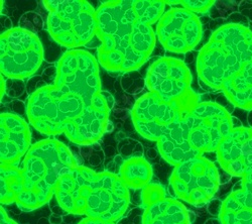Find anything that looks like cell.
I'll return each mask as SVG.
<instances>
[{"label": "cell", "mask_w": 252, "mask_h": 224, "mask_svg": "<svg viewBox=\"0 0 252 224\" xmlns=\"http://www.w3.org/2000/svg\"><path fill=\"white\" fill-rule=\"evenodd\" d=\"M98 60L84 50H70L61 57L57 65L54 86L85 99H95L103 91Z\"/></svg>", "instance_id": "cell-10"}, {"label": "cell", "mask_w": 252, "mask_h": 224, "mask_svg": "<svg viewBox=\"0 0 252 224\" xmlns=\"http://www.w3.org/2000/svg\"><path fill=\"white\" fill-rule=\"evenodd\" d=\"M165 190L159 184H149L142 189L141 192V202L144 208L149 207L150 205L155 204V203L165 198Z\"/></svg>", "instance_id": "cell-22"}, {"label": "cell", "mask_w": 252, "mask_h": 224, "mask_svg": "<svg viewBox=\"0 0 252 224\" xmlns=\"http://www.w3.org/2000/svg\"><path fill=\"white\" fill-rule=\"evenodd\" d=\"M22 19L31 22L29 25L25 26L23 29H26L32 32V31L37 32L39 29H41V27H43V19H41L40 16L35 13H27L22 17Z\"/></svg>", "instance_id": "cell-24"}, {"label": "cell", "mask_w": 252, "mask_h": 224, "mask_svg": "<svg viewBox=\"0 0 252 224\" xmlns=\"http://www.w3.org/2000/svg\"><path fill=\"white\" fill-rule=\"evenodd\" d=\"M234 128L233 118L221 105L200 102L157 142L165 161L173 166L217 152L223 138Z\"/></svg>", "instance_id": "cell-3"}, {"label": "cell", "mask_w": 252, "mask_h": 224, "mask_svg": "<svg viewBox=\"0 0 252 224\" xmlns=\"http://www.w3.org/2000/svg\"><path fill=\"white\" fill-rule=\"evenodd\" d=\"M192 109L182 103L167 102L159 96L148 92L136 100L131 118L141 136L158 141Z\"/></svg>", "instance_id": "cell-12"}, {"label": "cell", "mask_w": 252, "mask_h": 224, "mask_svg": "<svg viewBox=\"0 0 252 224\" xmlns=\"http://www.w3.org/2000/svg\"><path fill=\"white\" fill-rule=\"evenodd\" d=\"M242 188L252 193V172L242 178Z\"/></svg>", "instance_id": "cell-26"}, {"label": "cell", "mask_w": 252, "mask_h": 224, "mask_svg": "<svg viewBox=\"0 0 252 224\" xmlns=\"http://www.w3.org/2000/svg\"><path fill=\"white\" fill-rule=\"evenodd\" d=\"M129 190L116 173L96 172L86 195L84 215L115 222L128 208Z\"/></svg>", "instance_id": "cell-11"}, {"label": "cell", "mask_w": 252, "mask_h": 224, "mask_svg": "<svg viewBox=\"0 0 252 224\" xmlns=\"http://www.w3.org/2000/svg\"><path fill=\"white\" fill-rule=\"evenodd\" d=\"M220 224H252V193L244 188L233 191L222 203Z\"/></svg>", "instance_id": "cell-19"}, {"label": "cell", "mask_w": 252, "mask_h": 224, "mask_svg": "<svg viewBox=\"0 0 252 224\" xmlns=\"http://www.w3.org/2000/svg\"><path fill=\"white\" fill-rule=\"evenodd\" d=\"M165 3L171 5L181 4L184 8L198 14L207 12L214 5L215 1H213V0H203V1H201V0H183V1H165Z\"/></svg>", "instance_id": "cell-23"}, {"label": "cell", "mask_w": 252, "mask_h": 224, "mask_svg": "<svg viewBox=\"0 0 252 224\" xmlns=\"http://www.w3.org/2000/svg\"><path fill=\"white\" fill-rule=\"evenodd\" d=\"M220 167L231 176L243 178L252 172V128H234L216 152Z\"/></svg>", "instance_id": "cell-14"}, {"label": "cell", "mask_w": 252, "mask_h": 224, "mask_svg": "<svg viewBox=\"0 0 252 224\" xmlns=\"http://www.w3.org/2000/svg\"><path fill=\"white\" fill-rule=\"evenodd\" d=\"M24 192V177L22 168L2 165L0 168V202L2 205L16 203Z\"/></svg>", "instance_id": "cell-21"}, {"label": "cell", "mask_w": 252, "mask_h": 224, "mask_svg": "<svg viewBox=\"0 0 252 224\" xmlns=\"http://www.w3.org/2000/svg\"><path fill=\"white\" fill-rule=\"evenodd\" d=\"M192 75L183 61L162 57L151 65L145 78L149 92L171 103H182L194 108L199 96L191 88Z\"/></svg>", "instance_id": "cell-9"}, {"label": "cell", "mask_w": 252, "mask_h": 224, "mask_svg": "<svg viewBox=\"0 0 252 224\" xmlns=\"http://www.w3.org/2000/svg\"><path fill=\"white\" fill-rule=\"evenodd\" d=\"M78 224H115V222L102 220L99 218H92V217H85L82 219Z\"/></svg>", "instance_id": "cell-25"}, {"label": "cell", "mask_w": 252, "mask_h": 224, "mask_svg": "<svg viewBox=\"0 0 252 224\" xmlns=\"http://www.w3.org/2000/svg\"><path fill=\"white\" fill-rule=\"evenodd\" d=\"M32 142L28 122L12 113H1L0 116V160L2 165L17 166L26 157Z\"/></svg>", "instance_id": "cell-15"}, {"label": "cell", "mask_w": 252, "mask_h": 224, "mask_svg": "<svg viewBox=\"0 0 252 224\" xmlns=\"http://www.w3.org/2000/svg\"><path fill=\"white\" fill-rule=\"evenodd\" d=\"M190 212L182 202L165 197L144 208L141 224H191Z\"/></svg>", "instance_id": "cell-17"}, {"label": "cell", "mask_w": 252, "mask_h": 224, "mask_svg": "<svg viewBox=\"0 0 252 224\" xmlns=\"http://www.w3.org/2000/svg\"><path fill=\"white\" fill-rule=\"evenodd\" d=\"M95 173L90 168L78 166L61 177L55 197L63 210L74 215H84L86 195Z\"/></svg>", "instance_id": "cell-16"}, {"label": "cell", "mask_w": 252, "mask_h": 224, "mask_svg": "<svg viewBox=\"0 0 252 224\" xmlns=\"http://www.w3.org/2000/svg\"><path fill=\"white\" fill-rule=\"evenodd\" d=\"M78 166L71 150L58 139L47 138L32 145L23 161L24 192L17 206L25 211L44 206L55 196L61 177Z\"/></svg>", "instance_id": "cell-4"}, {"label": "cell", "mask_w": 252, "mask_h": 224, "mask_svg": "<svg viewBox=\"0 0 252 224\" xmlns=\"http://www.w3.org/2000/svg\"><path fill=\"white\" fill-rule=\"evenodd\" d=\"M44 49L37 35L23 28H12L0 37V69L9 79L33 75L43 63Z\"/></svg>", "instance_id": "cell-7"}, {"label": "cell", "mask_w": 252, "mask_h": 224, "mask_svg": "<svg viewBox=\"0 0 252 224\" xmlns=\"http://www.w3.org/2000/svg\"><path fill=\"white\" fill-rule=\"evenodd\" d=\"M157 34L166 51L186 54L198 46L203 29L197 14L184 7H173L166 10L158 20Z\"/></svg>", "instance_id": "cell-13"}, {"label": "cell", "mask_w": 252, "mask_h": 224, "mask_svg": "<svg viewBox=\"0 0 252 224\" xmlns=\"http://www.w3.org/2000/svg\"><path fill=\"white\" fill-rule=\"evenodd\" d=\"M252 61V32L238 24L222 26L213 32L197 58L202 82L221 90L225 81Z\"/></svg>", "instance_id": "cell-5"}, {"label": "cell", "mask_w": 252, "mask_h": 224, "mask_svg": "<svg viewBox=\"0 0 252 224\" xmlns=\"http://www.w3.org/2000/svg\"><path fill=\"white\" fill-rule=\"evenodd\" d=\"M221 90L234 106L252 110V61L228 78Z\"/></svg>", "instance_id": "cell-18"}, {"label": "cell", "mask_w": 252, "mask_h": 224, "mask_svg": "<svg viewBox=\"0 0 252 224\" xmlns=\"http://www.w3.org/2000/svg\"><path fill=\"white\" fill-rule=\"evenodd\" d=\"M113 98L102 92L89 100L52 85H44L30 95L27 114L31 125L40 133H65L73 144L88 147L97 142L109 128Z\"/></svg>", "instance_id": "cell-2"}, {"label": "cell", "mask_w": 252, "mask_h": 224, "mask_svg": "<svg viewBox=\"0 0 252 224\" xmlns=\"http://www.w3.org/2000/svg\"><path fill=\"white\" fill-rule=\"evenodd\" d=\"M118 176L128 189H143L153 178V168L142 157H131L122 161Z\"/></svg>", "instance_id": "cell-20"}, {"label": "cell", "mask_w": 252, "mask_h": 224, "mask_svg": "<svg viewBox=\"0 0 252 224\" xmlns=\"http://www.w3.org/2000/svg\"><path fill=\"white\" fill-rule=\"evenodd\" d=\"M0 224H17V223L8 217V215L4 211V208H1L0 209Z\"/></svg>", "instance_id": "cell-27"}, {"label": "cell", "mask_w": 252, "mask_h": 224, "mask_svg": "<svg viewBox=\"0 0 252 224\" xmlns=\"http://www.w3.org/2000/svg\"><path fill=\"white\" fill-rule=\"evenodd\" d=\"M170 185L177 198L192 205H203L219 189V172L213 161L196 157L174 168Z\"/></svg>", "instance_id": "cell-8"}, {"label": "cell", "mask_w": 252, "mask_h": 224, "mask_svg": "<svg viewBox=\"0 0 252 224\" xmlns=\"http://www.w3.org/2000/svg\"><path fill=\"white\" fill-rule=\"evenodd\" d=\"M49 10L47 27L55 42L77 50L89 44L97 34V16L94 7L84 0L44 1Z\"/></svg>", "instance_id": "cell-6"}, {"label": "cell", "mask_w": 252, "mask_h": 224, "mask_svg": "<svg viewBox=\"0 0 252 224\" xmlns=\"http://www.w3.org/2000/svg\"><path fill=\"white\" fill-rule=\"evenodd\" d=\"M160 0H117L96 10L98 62L110 72L139 69L152 55L157 36L152 26L165 12Z\"/></svg>", "instance_id": "cell-1"}]
</instances>
